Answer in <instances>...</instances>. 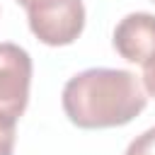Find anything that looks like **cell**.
<instances>
[{
  "label": "cell",
  "mask_w": 155,
  "mask_h": 155,
  "mask_svg": "<svg viewBox=\"0 0 155 155\" xmlns=\"http://www.w3.org/2000/svg\"><path fill=\"white\" fill-rule=\"evenodd\" d=\"M31 85V58L29 53L10 41L0 44V116L17 121L29 102Z\"/></svg>",
  "instance_id": "cell-3"
},
{
  "label": "cell",
  "mask_w": 155,
  "mask_h": 155,
  "mask_svg": "<svg viewBox=\"0 0 155 155\" xmlns=\"http://www.w3.org/2000/svg\"><path fill=\"white\" fill-rule=\"evenodd\" d=\"M153 2H155V0H153Z\"/></svg>",
  "instance_id": "cell-9"
},
{
  "label": "cell",
  "mask_w": 155,
  "mask_h": 155,
  "mask_svg": "<svg viewBox=\"0 0 155 155\" xmlns=\"http://www.w3.org/2000/svg\"><path fill=\"white\" fill-rule=\"evenodd\" d=\"M17 2H19V5H27V2H29V0H17Z\"/></svg>",
  "instance_id": "cell-8"
},
{
  "label": "cell",
  "mask_w": 155,
  "mask_h": 155,
  "mask_svg": "<svg viewBox=\"0 0 155 155\" xmlns=\"http://www.w3.org/2000/svg\"><path fill=\"white\" fill-rule=\"evenodd\" d=\"M17 136V121L0 116V155H12Z\"/></svg>",
  "instance_id": "cell-6"
},
{
  "label": "cell",
  "mask_w": 155,
  "mask_h": 155,
  "mask_svg": "<svg viewBox=\"0 0 155 155\" xmlns=\"http://www.w3.org/2000/svg\"><path fill=\"white\" fill-rule=\"evenodd\" d=\"M114 48L121 58L140 63L143 68L155 61V15L131 12L114 29Z\"/></svg>",
  "instance_id": "cell-4"
},
{
  "label": "cell",
  "mask_w": 155,
  "mask_h": 155,
  "mask_svg": "<svg viewBox=\"0 0 155 155\" xmlns=\"http://www.w3.org/2000/svg\"><path fill=\"white\" fill-rule=\"evenodd\" d=\"M143 87H145L148 94L155 97V61H153L150 65L143 68Z\"/></svg>",
  "instance_id": "cell-7"
},
{
  "label": "cell",
  "mask_w": 155,
  "mask_h": 155,
  "mask_svg": "<svg viewBox=\"0 0 155 155\" xmlns=\"http://www.w3.org/2000/svg\"><path fill=\"white\" fill-rule=\"evenodd\" d=\"M61 102L78 128H111L133 121L148 97L131 70L87 68L65 82Z\"/></svg>",
  "instance_id": "cell-1"
},
{
  "label": "cell",
  "mask_w": 155,
  "mask_h": 155,
  "mask_svg": "<svg viewBox=\"0 0 155 155\" xmlns=\"http://www.w3.org/2000/svg\"><path fill=\"white\" fill-rule=\"evenodd\" d=\"M124 155H155V126L143 131L140 136H136L128 143Z\"/></svg>",
  "instance_id": "cell-5"
},
{
  "label": "cell",
  "mask_w": 155,
  "mask_h": 155,
  "mask_svg": "<svg viewBox=\"0 0 155 155\" xmlns=\"http://www.w3.org/2000/svg\"><path fill=\"white\" fill-rule=\"evenodd\" d=\"M29 29L46 46H68L85 29L82 0H29Z\"/></svg>",
  "instance_id": "cell-2"
}]
</instances>
